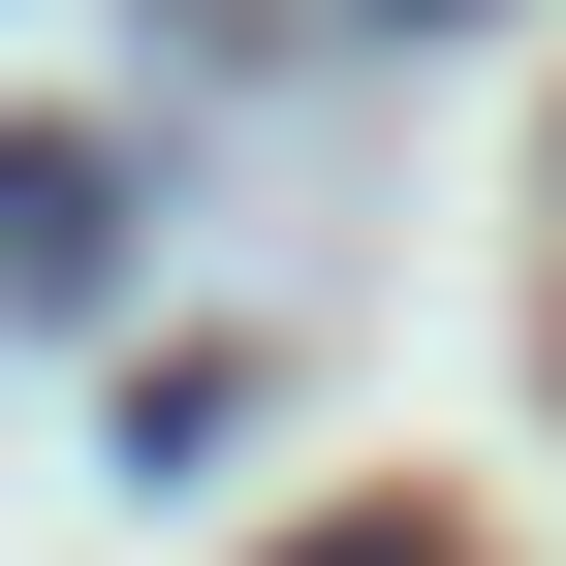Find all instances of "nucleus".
<instances>
[{
  "instance_id": "f257e3e1",
  "label": "nucleus",
  "mask_w": 566,
  "mask_h": 566,
  "mask_svg": "<svg viewBox=\"0 0 566 566\" xmlns=\"http://www.w3.org/2000/svg\"><path fill=\"white\" fill-rule=\"evenodd\" d=\"M0 283L95 315V283H126V158H0Z\"/></svg>"
},
{
  "instance_id": "f03ea898",
  "label": "nucleus",
  "mask_w": 566,
  "mask_h": 566,
  "mask_svg": "<svg viewBox=\"0 0 566 566\" xmlns=\"http://www.w3.org/2000/svg\"><path fill=\"white\" fill-rule=\"evenodd\" d=\"M315 566H441V535H315Z\"/></svg>"
},
{
  "instance_id": "7ed1b4c3",
  "label": "nucleus",
  "mask_w": 566,
  "mask_h": 566,
  "mask_svg": "<svg viewBox=\"0 0 566 566\" xmlns=\"http://www.w3.org/2000/svg\"><path fill=\"white\" fill-rule=\"evenodd\" d=\"M409 32H472V0H409Z\"/></svg>"
}]
</instances>
